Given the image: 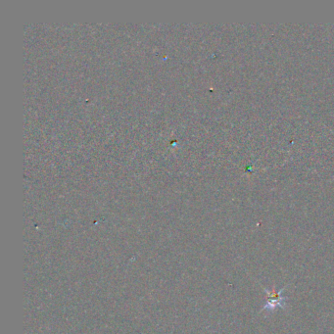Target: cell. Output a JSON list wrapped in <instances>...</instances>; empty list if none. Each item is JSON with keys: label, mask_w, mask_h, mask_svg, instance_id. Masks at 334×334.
I'll list each match as a JSON object with an SVG mask.
<instances>
[{"label": "cell", "mask_w": 334, "mask_h": 334, "mask_svg": "<svg viewBox=\"0 0 334 334\" xmlns=\"http://www.w3.org/2000/svg\"><path fill=\"white\" fill-rule=\"evenodd\" d=\"M286 289V287H283L280 291H277L275 289H268L264 288V291L265 293V304L263 307V311H268L272 312L276 308L280 307L284 309L285 308V303L288 300V297H285L282 295V292Z\"/></svg>", "instance_id": "obj_1"}]
</instances>
